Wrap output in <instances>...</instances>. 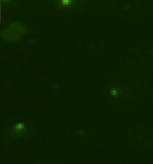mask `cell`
I'll return each instance as SVG.
<instances>
[{"mask_svg":"<svg viewBox=\"0 0 153 164\" xmlns=\"http://www.w3.org/2000/svg\"><path fill=\"white\" fill-rule=\"evenodd\" d=\"M26 132V127L23 124H17L14 127L13 132L15 133H21Z\"/></svg>","mask_w":153,"mask_h":164,"instance_id":"cell-1","label":"cell"},{"mask_svg":"<svg viewBox=\"0 0 153 164\" xmlns=\"http://www.w3.org/2000/svg\"><path fill=\"white\" fill-rule=\"evenodd\" d=\"M74 0H59L60 5L62 6H68L72 4Z\"/></svg>","mask_w":153,"mask_h":164,"instance_id":"cell-2","label":"cell"},{"mask_svg":"<svg viewBox=\"0 0 153 164\" xmlns=\"http://www.w3.org/2000/svg\"><path fill=\"white\" fill-rule=\"evenodd\" d=\"M3 1H9V0H3Z\"/></svg>","mask_w":153,"mask_h":164,"instance_id":"cell-3","label":"cell"}]
</instances>
